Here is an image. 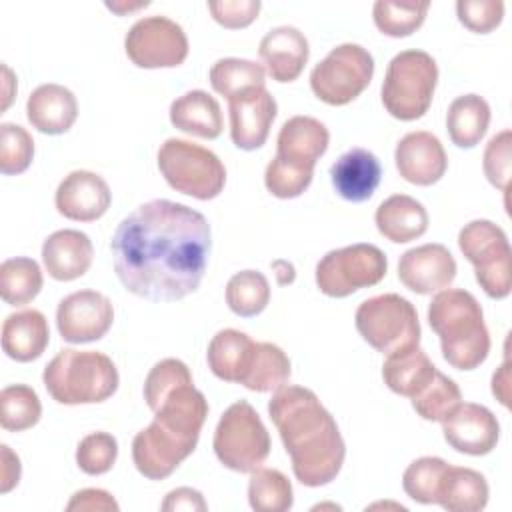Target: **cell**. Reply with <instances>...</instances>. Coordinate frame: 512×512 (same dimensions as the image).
Returning a JSON list of instances; mask_svg holds the SVG:
<instances>
[{
    "label": "cell",
    "mask_w": 512,
    "mask_h": 512,
    "mask_svg": "<svg viewBox=\"0 0 512 512\" xmlns=\"http://www.w3.org/2000/svg\"><path fill=\"white\" fill-rule=\"evenodd\" d=\"M2 74H4V102H2V110H6L8 106H10V102H12V86L16 88V80H14V74H12V70L6 66V64H2Z\"/></svg>",
    "instance_id": "cell-53"
},
{
    "label": "cell",
    "mask_w": 512,
    "mask_h": 512,
    "mask_svg": "<svg viewBox=\"0 0 512 512\" xmlns=\"http://www.w3.org/2000/svg\"><path fill=\"white\" fill-rule=\"evenodd\" d=\"M428 324L440 338L444 360L456 370L478 368L490 352V334L480 302L462 288L436 292L428 306Z\"/></svg>",
    "instance_id": "cell-4"
},
{
    "label": "cell",
    "mask_w": 512,
    "mask_h": 512,
    "mask_svg": "<svg viewBox=\"0 0 512 512\" xmlns=\"http://www.w3.org/2000/svg\"><path fill=\"white\" fill-rule=\"evenodd\" d=\"M410 400L412 408L420 418L430 422H442L454 410V406L462 402V394L452 378L436 370L432 380Z\"/></svg>",
    "instance_id": "cell-39"
},
{
    "label": "cell",
    "mask_w": 512,
    "mask_h": 512,
    "mask_svg": "<svg viewBox=\"0 0 512 512\" xmlns=\"http://www.w3.org/2000/svg\"><path fill=\"white\" fill-rule=\"evenodd\" d=\"M268 414L290 456L296 480L308 488L330 484L346 458L334 416L304 386L286 384L268 402Z\"/></svg>",
    "instance_id": "cell-2"
},
{
    "label": "cell",
    "mask_w": 512,
    "mask_h": 512,
    "mask_svg": "<svg viewBox=\"0 0 512 512\" xmlns=\"http://www.w3.org/2000/svg\"><path fill=\"white\" fill-rule=\"evenodd\" d=\"M272 268L276 270V278H278V284H290L294 282V266L288 262V260H274L272 262Z\"/></svg>",
    "instance_id": "cell-52"
},
{
    "label": "cell",
    "mask_w": 512,
    "mask_h": 512,
    "mask_svg": "<svg viewBox=\"0 0 512 512\" xmlns=\"http://www.w3.org/2000/svg\"><path fill=\"white\" fill-rule=\"evenodd\" d=\"M488 494V482L478 470L448 464L438 486L436 504L448 512H480L488 504Z\"/></svg>",
    "instance_id": "cell-29"
},
{
    "label": "cell",
    "mask_w": 512,
    "mask_h": 512,
    "mask_svg": "<svg viewBox=\"0 0 512 512\" xmlns=\"http://www.w3.org/2000/svg\"><path fill=\"white\" fill-rule=\"evenodd\" d=\"M50 342L48 320L40 310H20L6 316L2 324V350L16 362L40 358Z\"/></svg>",
    "instance_id": "cell-25"
},
{
    "label": "cell",
    "mask_w": 512,
    "mask_h": 512,
    "mask_svg": "<svg viewBox=\"0 0 512 512\" xmlns=\"http://www.w3.org/2000/svg\"><path fill=\"white\" fill-rule=\"evenodd\" d=\"M210 246L206 216L164 198L132 210L110 242L118 280L128 292L150 302H176L196 292Z\"/></svg>",
    "instance_id": "cell-1"
},
{
    "label": "cell",
    "mask_w": 512,
    "mask_h": 512,
    "mask_svg": "<svg viewBox=\"0 0 512 512\" xmlns=\"http://www.w3.org/2000/svg\"><path fill=\"white\" fill-rule=\"evenodd\" d=\"M248 502L256 512H286L294 504L290 480L276 468H256L250 472Z\"/></svg>",
    "instance_id": "cell-35"
},
{
    "label": "cell",
    "mask_w": 512,
    "mask_h": 512,
    "mask_svg": "<svg viewBox=\"0 0 512 512\" xmlns=\"http://www.w3.org/2000/svg\"><path fill=\"white\" fill-rule=\"evenodd\" d=\"M208 80L214 92L226 100H234L266 88V70L262 64L252 60L220 58L212 64Z\"/></svg>",
    "instance_id": "cell-33"
},
{
    "label": "cell",
    "mask_w": 512,
    "mask_h": 512,
    "mask_svg": "<svg viewBox=\"0 0 512 512\" xmlns=\"http://www.w3.org/2000/svg\"><path fill=\"white\" fill-rule=\"evenodd\" d=\"M94 248L88 234L64 228L52 232L42 244V262L46 272L60 282L84 276L92 264Z\"/></svg>",
    "instance_id": "cell-23"
},
{
    "label": "cell",
    "mask_w": 512,
    "mask_h": 512,
    "mask_svg": "<svg viewBox=\"0 0 512 512\" xmlns=\"http://www.w3.org/2000/svg\"><path fill=\"white\" fill-rule=\"evenodd\" d=\"M512 132L506 128L490 138L484 150L482 168L492 186L508 192L512 176Z\"/></svg>",
    "instance_id": "cell-45"
},
{
    "label": "cell",
    "mask_w": 512,
    "mask_h": 512,
    "mask_svg": "<svg viewBox=\"0 0 512 512\" xmlns=\"http://www.w3.org/2000/svg\"><path fill=\"white\" fill-rule=\"evenodd\" d=\"M262 4L258 0H220V2H208V10L212 18L230 30L246 28L250 26L260 12Z\"/></svg>",
    "instance_id": "cell-47"
},
{
    "label": "cell",
    "mask_w": 512,
    "mask_h": 512,
    "mask_svg": "<svg viewBox=\"0 0 512 512\" xmlns=\"http://www.w3.org/2000/svg\"><path fill=\"white\" fill-rule=\"evenodd\" d=\"M458 248L474 266L486 296L502 300L512 290V250L506 232L492 220H472L458 232Z\"/></svg>",
    "instance_id": "cell-9"
},
{
    "label": "cell",
    "mask_w": 512,
    "mask_h": 512,
    "mask_svg": "<svg viewBox=\"0 0 512 512\" xmlns=\"http://www.w3.org/2000/svg\"><path fill=\"white\" fill-rule=\"evenodd\" d=\"M158 170L170 188L196 200L216 198L226 184L222 160L212 150L182 138H168L158 148Z\"/></svg>",
    "instance_id": "cell-7"
},
{
    "label": "cell",
    "mask_w": 512,
    "mask_h": 512,
    "mask_svg": "<svg viewBox=\"0 0 512 512\" xmlns=\"http://www.w3.org/2000/svg\"><path fill=\"white\" fill-rule=\"evenodd\" d=\"M448 462L438 456H422L414 460L402 476L404 492L420 504H436L438 486Z\"/></svg>",
    "instance_id": "cell-40"
},
{
    "label": "cell",
    "mask_w": 512,
    "mask_h": 512,
    "mask_svg": "<svg viewBox=\"0 0 512 512\" xmlns=\"http://www.w3.org/2000/svg\"><path fill=\"white\" fill-rule=\"evenodd\" d=\"M114 322V306L96 290H78L64 296L56 308V326L62 340L86 344L106 336Z\"/></svg>",
    "instance_id": "cell-14"
},
{
    "label": "cell",
    "mask_w": 512,
    "mask_h": 512,
    "mask_svg": "<svg viewBox=\"0 0 512 512\" xmlns=\"http://www.w3.org/2000/svg\"><path fill=\"white\" fill-rule=\"evenodd\" d=\"M290 358L272 342H254L246 368L238 380L252 392H276L290 380Z\"/></svg>",
    "instance_id": "cell-30"
},
{
    "label": "cell",
    "mask_w": 512,
    "mask_h": 512,
    "mask_svg": "<svg viewBox=\"0 0 512 512\" xmlns=\"http://www.w3.org/2000/svg\"><path fill=\"white\" fill-rule=\"evenodd\" d=\"M254 348V340L236 328H224L216 332L208 344V366L212 374L224 382L240 380L250 352Z\"/></svg>",
    "instance_id": "cell-32"
},
{
    "label": "cell",
    "mask_w": 512,
    "mask_h": 512,
    "mask_svg": "<svg viewBox=\"0 0 512 512\" xmlns=\"http://www.w3.org/2000/svg\"><path fill=\"white\" fill-rule=\"evenodd\" d=\"M354 322L358 334L382 354L420 344L418 312L400 294L390 292L364 300L356 308Z\"/></svg>",
    "instance_id": "cell-10"
},
{
    "label": "cell",
    "mask_w": 512,
    "mask_h": 512,
    "mask_svg": "<svg viewBox=\"0 0 512 512\" xmlns=\"http://www.w3.org/2000/svg\"><path fill=\"white\" fill-rule=\"evenodd\" d=\"M458 20L476 34H488L500 26L504 18V2L500 0H458Z\"/></svg>",
    "instance_id": "cell-46"
},
{
    "label": "cell",
    "mask_w": 512,
    "mask_h": 512,
    "mask_svg": "<svg viewBox=\"0 0 512 512\" xmlns=\"http://www.w3.org/2000/svg\"><path fill=\"white\" fill-rule=\"evenodd\" d=\"M66 510L68 512H74V510H86V512H118L120 506L118 502L112 498L110 492L106 490H100V488H84V490H78L70 502L66 504Z\"/></svg>",
    "instance_id": "cell-48"
},
{
    "label": "cell",
    "mask_w": 512,
    "mask_h": 512,
    "mask_svg": "<svg viewBox=\"0 0 512 512\" xmlns=\"http://www.w3.org/2000/svg\"><path fill=\"white\" fill-rule=\"evenodd\" d=\"M214 454L234 472H254L270 454V434L246 400L230 404L214 430Z\"/></svg>",
    "instance_id": "cell-8"
},
{
    "label": "cell",
    "mask_w": 512,
    "mask_h": 512,
    "mask_svg": "<svg viewBox=\"0 0 512 512\" xmlns=\"http://www.w3.org/2000/svg\"><path fill=\"white\" fill-rule=\"evenodd\" d=\"M184 382H192V374L182 360L164 358L156 362L144 380V400L148 408L154 410L166 392H170L172 388Z\"/></svg>",
    "instance_id": "cell-44"
},
{
    "label": "cell",
    "mask_w": 512,
    "mask_h": 512,
    "mask_svg": "<svg viewBox=\"0 0 512 512\" xmlns=\"http://www.w3.org/2000/svg\"><path fill=\"white\" fill-rule=\"evenodd\" d=\"M170 122L174 128L214 140L222 134V110L214 96L204 90H190L170 104Z\"/></svg>",
    "instance_id": "cell-27"
},
{
    "label": "cell",
    "mask_w": 512,
    "mask_h": 512,
    "mask_svg": "<svg viewBox=\"0 0 512 512\" xmlns=\"http://www.w3.org/2000/svg\"><path fill=\"white\" fill-rule=\"evenodd\" d=\"M42 382L58 404H98L108 400L120 384L114 362L94 350H60L44 368Z\"/></svg>",
    "instance_id": "cell-5"
},
{
    "label": "cell",
    "mask_w": 512,
    "mask_h": 512,
    "mask_svg": "<svg viewBox=\"0 0 512 512\" xmlns=\"http://www.w3.org/2000/svg\"><path fill=\"white\" fill-rule=\"evenodd\" d=\"M374 76V58L360 44H340L310 72V88L318 100L344 106L356 100Z\"/></svg>",
    "instance_id": "cell-12"
},
{
    "label": "cell",
    "mask_w": 512,
    "mask_h": 512,
    "mask_svg": "<svg viewBox=\"0 0 512 512\" xmlns=\"http://www.w3.org/2000/svg\"><path fill=\"white\" fill-rule=\"evenodd\" d=\"M276 114V100L266 88L228 100L230 138L234 146L246 152L264 146Z\"/></svg>",
    "instance_id": "cell-19"
},
{
    "label": "cell",
    "mask_w": 512,
    "mask_h": 512,
    "mask_svg": "<svg viewBox=\"0 0 512 512\" xmlns=\"http://www.w3.org/2000/svg\"><path fill=\"white\" fill-rule=\"evenodd\" d=\"M118 458V442L108 432L86 434L76 448V464L88 476L106 474Z\"/></svg>",
    "instance_id": "cell-42"
},
{
    "label": "cell",
    "mask_w": 512,
    "mask_h": 512,
    "mask_svg": "<svg viewBox=\"0 0 512 512\" xmlns=\"http://www.w3.org/2000/svg\"><path fill=\"white\" fill-rule=\"evenodd\" d=\"M146 6H150V2H136V4L106 2V8H110L112 12H118V14H126V12H132V10H138V8H146Z\"/></svg>",
    "instance_id": "cell-54"
},
{
    "label": "cell",
    "mask_w": 512,
    "mask_h": 512,
    "mask_svg": "<svg viewBox=\"0 0 512 512\" xmlns=\"http://www.w3.org/2000/svg\"><path fill=\"white\" fill-rule=\"evenodd\" d=\"M152 412V424L132 440V460L144 478L164 480L196 450L208 400L194 382H184L166 392Z\"/></svg>",
    "instance_id": "cell-3"
},
{
    "label": "cell",
    "mask_w": 512,
    "mask_h": 512,
    "mask_svg": "<svg viewBox=\"0 0 512 512\" xmlns=\"http://www.w3.org/2000/svg\"><path fill=\"white\" fill-rule=\"evenodd\" d=\"M436 370L438 368L432 364L428 354L416 344L386 354L382 378L394 394L414 398L432 380Z\"/></svg>",
    "instance_id": "cell-28"
},
{
    "label": "cell",
    "mask_w": 512,
    "mask_h": 512,
    "mask_svg": "<svg viewBox=\"0 0 512 512\" xmlns=\"http://www.w3.org/2000/svg\"><path fill=\"white\" fill-rule=\"evenodd\" d=\"M160 508L164 512H178V510H186V512H196L198 510V512H204V510H208V504H206L204 496L198 490L182 486V488H176V490L168 492L164 502L160 504Z\"/></svg>",
    "instance_id": "cell-49"
},
{
    "label": "cell",
    "mask_w": 512,
    "mask_h": 512,
    "mask_svg": "<svg viewBox=\"0 0 512 512\" xmlns=\"http://www.w3.org/2000/svg\"><path fill=\"white\" fill-rule=\"evenodd\" d=\"M508 360H504V364L500 366L498 372H494L492 376V394L508 408L510 406V400H508Z\"/></svg>",
    "instance_id": "cell-51"
},
{
    "label": "cell",
    "mask_w": 512,
    "mask_h": 512,
    "mask_svg": "<svg viewBox=\"0 0 512 512\" xmlns=\"http://www.w3.org/2000/svg\"><path fill=\"white\" fill-rule=\"evenodd\" d=\"M444 440L462 454L484 456L492 452L500 438L496 416L482 404L458 402L442 420Z\"/></svg>",
    "instance_id": "cell-15"
},
{
    "label": "cell",
    "mask_w": 512,
    "mask_h": 512,
    "mask_svg": "<svg viewBox=\"0 0 512 512\" xmlns=\"http://www.w3.org/2000/svg\"><path fill=\"white\" fill-rule=\"evenodd\" d=\"M388 272L386 254L366 242L326 252L316 264V286L330 298H346L378 284Z\"/></svg>",
    "instance_id": "cell-11"
},
{
    "label": "cell",
    "mask_w": 512,
    "mask_h": 512,
    "mask_svg": "<svg viewBox=\"0 0 512 512\" xmlns=\"http://www.w3.org/2000/svg\"><path fill=\"white\" fill-rule=\"evenodd\" d=\"M456 260L444 244H422L406 250L398 260L400 282L416 294H434L456 278Z\"/></svg>",
    "instance_id": "cell-16"
},
{
    "label": "cell",
    "mask_w": 512,
    "mask_h": 512,
    "mask_svg": "<svg viewBox=\"0 0 512 512\" xmlns=\"http://www.w3.org/2000/svg\"><path fill=\"white\" fill-rule=\"evenodd\" d=\"M124 50L138 68H176L188 56V38L178 22L166 16H146L128 30Z\"/></svg>",
    "instance_id": "cell-13"
},
{
    "label": "cell",
    "mask_w": 512,
    "mask_h": 512,
    "mask_svg": "<svg viewBox=\"0 0 512 512\" xmlns=\"http://www.w3.org/2000/svg\"><path fill=\"white\" fill-rule=\"evenodd\" d=\"M56 210L76 222H94L106 214L112 192L106 180L90 170H74L56 188Z\"/></svg>",
    "instance_id": "cell-18"
},
{
    "label": "cell",
    "mask_w": 512,
    "mask_h": 512,
    "mask_svg": "<svg viewBox=\"0 0 512 512\" xmlns=\"http://www.w3.org/2000/svg\"><path fill=\"white\" fill-rule=\"evenodd\" d=\"M394 162L400 176L416 186L436 184L448 168V156L442 142L426 130L402 136L394 150Z\"/></svg>",
    "instance_id": "cell-17"
},
{
    "label": "cell",
    "mask_w": 512,
    "mask_h": 512,
    "mask_svg": "<svg viewBox=\"0 0 512 512\" xmlns=\"http://www.w3.org/2000/svg\"><path fill=\"white\" fill-rule=\"evenodd\" d=\"M34 158V140L30 132L18 124L4 122L0 126V172L4 176L22 174Z\"/></svg>",
    "instance_id": "cell-41"
},
{
    "label": "cell",
    "mask_w": 512,
    "mask_h": 512,
    "mask_svg": "<svg viewBox=\"0 0 512 512\" xmlns=\"http://www.w3.org/2000/svg\"><path fill=\"white\" fill-rule=\"evenodd\" d=\"M312 176H314V170L282 162L274 156L266 166L264 184L272 196L290 200V198H298L310 186Z\"/></svg>",
    "instance_id": "cell-43"
},
{
    "label": "cell",
    "mask_w": 512,
    "mask_h": 512,
    "mask_svg": "<svg viewBox=\"0 0 512 512\" xmlns=\"http://www.w3.org/2000/svg\"><path fill=\"white\" fill-rule=\"evenodd\" d=\"M374 222L386 240L404 244L420 238L428 230V212L416 198L394 194L376 208Z\"/></svg>",
    "instance_id": "cell-26"
},
{
    "label": "cell",
    "mask_w": 512,
    "mask_h": 512,
    "mask_svg": "<svg viewBox=\"0 0 512 512\" xmlns=\"http://www.w3.org/2000/svg\"><path fill=\"white\" fill-rule=\"evenodd\" d=\"M382 178V164L366 148H350L330 166V180L336 194L348 202H366Z\"/></svg>",
    "instance_id": "cell-22"
},
{
    "label": "cell",
    "mask_w": 512,
    "mask_h": 512,
    "mask_svg": "<svg viewBox=\"0 0 512 512\" xmlns=\"http://www.w3.org/2000/svg\"><path fill=\"white\" fill-rule=\"evenodd\" d=\"M26 118L42 134H64L78 118L76 96L62 84H42L28 96Z\"/></svg>",
    "instance_id": "cell-24"
},
{
    "label": "cell",
    "mask_w": 512,
    "mask_h": 512,
    "mask_svg": "<svg viewBox=\"0 0 512 512\" xmlns=\"http://www.w3.org/2000/svg\"><path fill=\"white\" fill-rule=\"evenodd\" d=\"M490 124V106L478 94L454 98L446 112V130L458 148H474Z\"/></svg>",
    "instance_id": "cell-31"
},
{
    "label": "cell",
    "mask_w": 512,
    "mask_h": 512,
    "mask_svg": "<svg viewBox=\"0 0 512 512\" xmlns=\"http://www.w3.org/2000/svg\"><path fill=\"white\" fill-rule=\"evenodd\" d=\"M436 84V60L424 50H402L388 62L380 98L390 116L410 122L428 112Z\"/></svg>",
    "instance_id": "cell-6"
},
{
    "label": "cell",
    "mask_w": 512,
    "mask_h": 512,
    "mask_svg": "<svg viewBox=\"0 0 512 512\" xmlns=\"http://www.w3.org/2000/svg\"><path fill=\"white\" fill-rule=\"evenodd\" d=\"M270 300V284L258 270H240L226 284V304L242 318L258 316Z\"/></svg>",
    "instance_id": "cell-36"
},
{
    "label": "cell",
    "mask_w": 512,
    "mask_h": 512,
    "mask_svg": "<svg viewBox=\"0 0 512 512\" xmlns=\"http://www.w3.org/2000/svg\"><path fill=\"white\" fill-rule=\"evenodd\" d=\"M264 70L276 82H294L310 56L306 36L294 26H276L264 34L258 46Z\"/></svg>",
    "instance_id": "cell-20"
},
{
    "label": "cell",
    "mask_w": 512,
    "mask_h": 512,
    "mask_svg": "<svg viewBox=\"0 0 512 512\" xmlns=\"http://www.w3.org/2000/svg\"><path fill=\"white\" fill-rule=\"evenodd\" d=\"M428 8V2L376 0L372 6V18L382 34L392 38H404L424 24Z\"/></svg>",
    "instance_id": "cell-37"
},
{
    "label": "cell",
    "mask_w": 512,
    "mask_h": 512,
    "mask_svg": "<svg viewBox=\"0 0 512 512\" xmlns=\"http://www.w3.org/2000/svg\"><path fill=\"white\" fill-rule=\"evenodd\" d=\"M330 132L312 116L288 118L276 138V158L300 168L314 170L316 162L328 150Z\"/></svg>",
    "instance_id": "cell-21"
},
{
    "label": "cell",
    "mask_w": 512,
    "mask_h": 512,
    "mask_svg": "<svg viewBox=\"0 0 512 512\" xmlns=\"http://www.w3.org/2000/svg\"><path fill=\"white\" fill-rule=\"evenodd\" d=\"M42 404L38 394L26 384H10L0 392V424L4 430L22 432L38 424Z\"/></svg>",
    "instance_id": "cell-38"
},
{
    "label": "cell",
    "mask_w": 512,
    "mask_h": 512,
    "mask_svg": "<svg viewBox=\"0 0 512 512\" xmlns=\"http://www.w3.org/2000/svg\"><path fill=\"white\" fill-rule=\"evenodd\" d=\"M42 284V270L32 258L16 256L0 264V296L10 306H22L34 300Z\"/></svg>",
    "instance_id": "cell-34"
},
{
    "label": "cell",
    "mask_w": 512,
    "mask_h": 512,
    "mask_svg": "<svg viewBox=\"0 0 512 512\" xmlns=\"http://www.w3.org/2000/svg\"><path fill=\"white\" fill-rule=\"evenodd\" d=\"M0 460H2V470H0V492L8 494L18 482L22 474L20 458L10 450L8 444L0 446Z\"/></svg>",
    "instance_id": "cell-50"
}]
</instances>
